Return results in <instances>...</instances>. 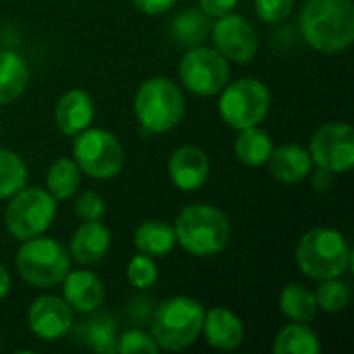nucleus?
Segmentation results:
<instances>
[{
  "label": "nucleus",
  "instance_id": "2",
  "mask_svg": "<svg viewBox=\"0 0 354 354\" xmlns=\"http://www.w3.org/2000/svg\"><path fill=\"white\" fill-rule=\"evenodd\" d=\"M176 243L195 257H212L230 241L228 216L207 203L187 205L174 222Z\"/></svg>",
  "mask_w": 354,
  "mask_h": 354
},
{
  "label": "nucleus",
  "instance_id": "30",
  "mask_svg": "<svg viewBox=\"0 0 354 354\" xmlns=\"http://www.w3.org/2000/svg\"><path fill=\"white\" fill-rule=\"evenodd\" d=\"M127 278L139 290H145V288L153 286L156 280H158V266H156L153 257L143 255V253L135 255L127 266Z\"/></svg>",
  "mask_w": 354,
  "mask_h": 354
},
{
  "label": "nucleus",
  "instance_id": "28",
  "mask_svg": "<svg viewBox=\"0 0 354 354\" xmlns=\"http://www.w3.org/2000/svg\"><path fill=\"white\" fill-rule=\"evenodd\" d=\"M27 183V166L12 149H0V199L12 197Z\"/></svg>",
  "mask_w": 354,
  "mask_h": 354
},
{
  "label": "nucleus",
  "instance_id": "23",
  "mask_svg": "<svg viewBox=\"0 0 354 354\" xmlns=\"http://www.w3.org/2000/svg\"><path fill=\"white\" fill-rule=\"evenodd\" d=\"M274 149L272 137L257 127H247L239 131L234 141V153L245 166H263Z\"/></svg>",
  "mask_w": 354,
  "mask_h": 354
},
{
  "label": "nucleus",
  "instance_id": "25",
  "mask_svg": "<svg viewBox=\"0 0 354 354\" xmlns=\"http://www.w3.org/2000/svg\"><path fill=\"white\" fill-rule=\"evenodd\" d=\"M319 348L322 344L317 334L301 322L284 326L274 342L276 354H317Z\"/></svg>",
  "mask_w": 354,
  "mask_h": 354
},
{
  "label": "nucleus",
  "instance_id": "6",
  "mask_svg": "<svg viewBox=\"0 0 354 354\" xmlns=\"http://www.w3.org/2000/svg\"><path fill=\"white\" fill-rule=\"evenodd\" d=\"M21 243L23 245L17 251L15 266L27 284L37 288H52L64 280L71 270V253L58 241L39 234Z\"/></svg>",
  "mask_w": 354,
  "mask_h": 354
},
{
  "label": "nucleus",
  "instance_id": "34",
  "mask_svg": "<svg viewBox=\"0 0 354 354\" xmlns=\"http://www.w3.org/2000/svg\"><path fill=\"white\" fill-rule=\"evenodd\" d=\"M199 6L209 19H220L234 10L236 0H199Z\"/></svg>",
  "mask_w": 354,
  "mask_h": 354
},
{
  "label": "nucleus",
  "instance_id": "11",
  "mask_svg": "<svg viewBox=\"0 0 354 354\" xmlns=\"http://www.w3.org/2000/svg\"><path fill=\"white\" fill-rule=\"evenodd\" d=\"M315 166L332 174L348 172L354 166V131L346 122H328L315 131L309 143Z\"/></svg>",
  "mask_w": 354,
  "mask_h": 354
},
{
  "label": "nucleus",
  "instance_id": "15",
  "mask_svg": "<svg viewBox=\"0 0 354 354\" xmlns=\"http://www.w3.org/2000/svg\"><path fill=\"white\" fill-rule=\"evenodd\" d=\"M62 292H64V301L68 303V307L73 311L79 313H93L100 309V305L106 299V288L104 282L87 270H77L64 276L62 280Z\"/></svg>",
  "mask_w": 354,
  "mask_h": 354
},
{
  "label": "nucleus",
  "instance_id": "19",
  "mask_svg": "<svg viewBox=\"0 0 354 354\" xmlns=\"http://www.w3.org/2000/svg\"><path fill=\"white\" fill-rule=\"evenodd\" d=\"M207 342L218 351H234L243 344L245 326L243 322L228 309H212L205 313L203 330Z\"/></svg>",
  "mask_w": 354,
  "mask_h": 354
},
{
  "label": "nucleus",
  "instance_id": "22",
  "mask_svg": "<svg viewBox=\"0 0 354 354\" xmlns=\"http://www.w3.org/2000/svg\"><path fill=\"white\" fill-rule=\"evenodd\" d=\"M212 31V21L203 10H185L170 25L172 39L183 48H197Z\"/></svg>",
  "mask_w": 354,
  "mask_h": 354
},
{
  "label": "nucleus",
  "instance_id": "12",
  "mask_svg": "<svg viewBox=\"0 0 354 354\" xmlns=\"http://www.w3.org/2000/svg\"><path fill=\"white\" fill-rule=\"evenodd\" d=\"M212 39L214 48L226 58L236 64L251 62L259 48V37L255 27L241 15H224L212 25Z\"/></svg>",
  "mask_w": 354,
  "mask_h": 354
},
{
  "label": "nucleus",
  "instance_id": "35",
  "mask_svg": "<svg viewBox=\"0 0 354 354\" xmlns=\"http://www.w3.org/2000/svg\"><path fill=\"white\" fill-rule=\"evenodd\" d=\"M176 0H133V4L145 15H162L174 6Z\"/></svg>",
  "mask_w": 354,
  "mask_h": 354
},
{
  "label": "nucleus",
  "instance_id": "27",
  "mask_svg": "<svg viewBox=\"0 0 354 354\" xmlns=\"http://www.w3.org/2000/svg\"><path fill=\"white\" fill-rule=\"evenodd\" d=\"M83 338L95 353L114 354L116 353V344H118L114 317L106 315V313L95 315L93 319H89L83 326Z\"/></svg>",
  "mask_w": 354,
  "mask_h": 354
},
{
  "label": "nucleus",
  "instance_id": "38",
  "mask_svg": "<svg viewBox=\"0 0 354 354\" xmlns=\"http://www.w3.org/2000/svg\"><path fill=\"white\" fill-rule=\"evenodd\" d=\"M0 135H2V129H0Z\"/></svg>",
  "mask_w": 354,
  "mask_h": 354
},
{
  "label": "nucleus",
  "instance_id": "10",
  "mask_svg": "<svg viewBox=\"0 0 354 354\" xmlns=\"http://www.w3.org/2000/svg\"><path fill=\"white\" fill-rule=\"evenodd\" d=\"M178 75L185 89L195 95L209 97L226 87L230 79V66L228 60L216 48L197 46L189 48V52L180 60Z\"/></svg>",
  "mask_w": 354,
  "mask_h": 354
},
{
  "label": "nucleus",
  "instance_id": "14",
  "mask_svg": "<svg viewBox=\"0 0 354 354\" xmlns=\"http://www.w3.org/2000/svg\"><path fill=\"white\" fill-rule=\"evenodd\" d=\"M168 174L180 191H197L209 178V160L203 149L195 145H183L170 156Z\"/></svg>",
  "mask_w": 354,
  "mask_h": 354
},
{
  "label": "nucleus",
  "instance_id": "3",
  "mask_svg": "<svg viewBox=\"0 0 354 354\" xmlns=\"http://www.w3.org/2000/svg\"><path fill=\"white\" fill-rule=\"evenodd\" d=\"M351 245L334 228H313L297 245V266L313 280L340 278L351 270Z\"/></svg>",
  "mask_w": 354,
  "mask_h": 354
},
{
  "label": "nucleus",
  "instance_id": "31",
  "mask_svg": "<svg viewBox=\"0 0 354 354\" xmlns=\"http://www.w3.org/2000/svg\"><path fill=\"white\" fill-rule=\"evenodd\" d=\"M160 346L153 340L151 334L143 332V330H129L122 336H118V344H116V353L122 354H158Z\"/></svg>",
  "mask_w": 354,
  "mask_h": 354
},
{
  "label": "nucleus",
  "instance_id": "13",
  "mask_svg": "<svg viewBox=\"0 0 354 354\" xmlns=\"http://www.w3.org/2000/svg\"><path fill=\"white\" fill-rule=\"evenodd\" d=\"M73 309L68 307V303L54 295H44L35 299L27 311L29 330L46 342L64 338L73 330Z\"/></svg>",
  "mask_w": 354,
  "mask_h": 354
},
{
  "label": "nucleus",
  "instance_id": "5",
  "mask_svg": "<svg viewBox=\"0 0 354 354\" xmlns=\"http://www.w3.org/2000/svg\"><path fill=\"white\" fill-rule=\"evenodd\" d=\"M135 114L149 133H168L185 116V95L180 87L164 77L147 79L135 95Z\"/></svg>",
  "mask_w": 354,
  "mask_h": 354
},
{
  "label": "nucleus",
  "instance_id": "39",
  "mask_svg": "<svg viewBox=\"0 0 354 354\" xmlns=\"http://www.w3.org/2000/svg\"><path fill=\"white\" fill-rule=\"evenodd\" d=\"M0 346H2V340H0Z\"/></svg>",
  "mask_w": 354,
  "mask_h": 354
},
{
  "label": "nucleus",
  "instance_id": "20",
  "mask_svg": "<svg viewBox=\"0 0 354 354\" xmlns=\"http://www.w3.org/2000/svg\"><path fill=\"white\" fill-rule=\"evenodd\" d=\"M133 243L139 249V253H143V255L164 257L176 245L174 226H170L168 222H162V220H147L135 230Z\"/></svg>",
  "mask_w": 354,
  "mask_h": 354
},
{
  "label": "nucleus",
  "instance_id": "8",
  "mask_svg": "<svg viewBox=\"0 0 354 354\" xmlns=\"http://www.w3.org/2000/svg\"><path fill=\"white\" fill-rule=\"evenodd\" d=\"M220 93V116L228 127L236 131L257 127L270 112V89L259 79L245 77L234 81L232 85L226 83V87Z\"/></svg>",
  "mask_w": 354,
  "mask_h": 354
},
{
  "label": "nucleus",
  "instance_id": "33",
  "mask_svg": "<svg viewBox=\"0 0 354 354\" xmlns=\"http://www.w3.org/2000/svg\"><path fill=\"white\" fill-rule=\"evenodd\" d=\"M295 0H255L257 17L266 23H280L292 12Z\"/></svg>",
  "mask_w": 354,
  "mask_h": 354
},
{
  "label": "nucleus",
  "instance_id": "1",
  "mask_svg": "<svg viewBox=\"0 0 354 354\" xmlns=\"http://www.w3.org/2000/svg\"><path fill=\"white\" fill-rule=\"evenodd\" d=\"M301 31L317 52L348 50L354 41L353 0H309L301 12Z\"/></svg>",
  "mask_w": 354,
  "mask_h": 354
},
{
  "label": "nucleus",
  "instance_id": "17",
  "mask_svg": "<svg viewBox=\"0 0 354 354\" xmlns=\"http://www.w3.org/2000/svg\"><path fill=\"white\" fill-rule=\"evenodd\" d=\"M266 164H268L270 174L276 180L286 183V185L305 180L313 170V160H311L309 151L297 143L274 147Z\"/></svg>",
  "mask_w": 354,
  "mask_h": 354
},
{
  "label": "nucleus",
  "instance_id": "29",
  "mask_svg": "<svg viewBox=\"0 0 354 354\" xmlns=\"http://www.w3.org/2000/svg\"><path fill=\"white\" fill-rule=\"evenodd\" d=\"M313 295H315L317 309H322L326 313H340V311H344V307L348 305V299H351L348 284L342 282L340 278L322 280V284L317 286V290Z\"/></svg>",
  "mask_w": 354,
  "mask_h": 354
},
{
  "label": "nucleus",
  "instance_id": "9",
  "mask_svg": "<svg viewBox=\"0 0 354 354\" xmlns=\"http://www.w3.org/2000/svg\"><path fill=\"white\" fill-rule=\"evenodd\" d=\"M56 216V199L37 187L21 189L10 197L4 212V222L8 232L17 241H27L44 234Z\"/></svg>",
  "mask_w": 354,
  "mask_h": 354
},
{
  "label": "nucleus",
  "instance_id": "36",
  "mask_svg": "<svg viewBox=\"0 0 354 354\" xmlns=\"http://www.w3.org/2000/svg\"><path fill=\"white\" fill-rule=\"evenodd\" d=\"M313 172V170H311ZM332 172L330 170H324V168H319L317 166V170L311 174V185H313V189L315 191H319V193H324V191H328L330 187H332Z\"/></svg>",
  "mask_w": 354,
  "mask_h": 354
},
{
  "label": "nucleus",
  "instance_id": "32",
  "mask_svg": "<svg viewBox=\"0 0 354 354\" xmlns=\"http://www.w3.org/2000/svg\"><path fill=\"white\" fill-rule=\"evenodd\" d=\"M75 212L79 216V220L83 222H93V220H102L104 212H106V203L102 199L100 193L95 191H85L79 195V199L75 201Z\"/></svg>",
  "mask_w": 354,
  "mask_h": 354
},
{
  "label": "nucleus",
  "instance_id": "21",
  "mask_svg": "<svg viewBox=\"0 0 354 354\" xmlns=\"http://www.w3.org/2000/svg\"><path fill=\"white\" fill-rule=\"evenodd\" d=\"M29 71L25 60L12 50H0V106L15 102L27 87Z\"/></svg>",
  "mask_w": 354,
  "mask_h": 354
},
{
  "label": "nucleus",
  "instance_id": "4",
  "mask_svg": "<svg viewBox=\"0 0 354 354\" xmlns=\"http://www.w3.org/2000/svg\"><path fill=\"white\" fill-rule=\"evenodd\" d=\"M205 309L199 301L189 297H174L164 301L151 319V336L160 348L168 353L185 351L201 336Z\"/></svg>",
  "mask_w": 354,
  "mask_h": 354
},
{
  "label": "nucleus",
  "instance_id": "24",
  "mask_svg": "<svg viewBox=\"0 0 354 354\" xmlns=\"http://www.w3.org/2000/svg\"><path fill=\"white\" fill-rule=\"evenodd\" d=\"M46 187H48L46 191L56 201L71 199L79 191V187H81V170L75 164V160H71V158H58L48 168Z\"/></svg>",
  "mask_w": 354,
  "mask_h": 354
},
{
  "label": "nucleus",
  "instance_id": "7",
  "mask_svg": "<svg viewBox=\"0 0 354 354\" xmlns=\"http://www.w3.org/2000/svg\"><path fill=\"white\" fill-rule=\"evenodd\" d=\"M73 160L81 174H87L95 180H108L122 170L124 149L110 131L87 127L75 135Z\"/></svg>",
  "mask_w": 354,
  "mask_h": 354
},
{
  "label": "nucleus",
  "instance_id": "37",
  "mask_svg": "<svg viewBox=\"0 0 354 354\" xmlns=\"http://www.w3.org/2000/svg\"><path fill=\"white\" fill-rule=\"evenodd\" d=\"M10 290V274L4 266H0V299H4Z\"/></svg>",
  "mask_w": 354,
  "mask_h": 354
},
{
  "label": "nucleus",
  "instance_id": "16",
  "mask_svg": "<svg viewBox=\"0 0 354 354\" xmlns=\"http://www.w3.org/2000/svg\"><path fill=\"white\" fill-rule=\"evenodd\" d=\"M95 114L93 100L87 91L83 89H68L56 104L54 118L58 129L66 137H75L81 131H85Z\"/></svg>",
  "mask_w": 354,
  "mask_h": 354
},
{
  "label": "nucleus",
  "instance_id": "26",
  "mask_svg": "<svg viewBox=\"0 0 354 354\" xmlns=\"http://www.w3.org/2000/svg\"><path fill=\"white\" fill-rule=\"evenodd\" d=\"M280 311L292 322L307 324L317 313L315 295L305 284H299V282L288 284L280 295Z\"/></svg>",
  "mask_w": 354,
  "mask_h": 354
},
{
  "label": "nucleus",
  "instance_id": "18",
  "mask_svg": "<svg viewBox=\"0 0 354 354\" xmlns=\"http://www.w3.org/2000/svg\"><path fill=\"white\" fill-rule=\"evenodd\" d=\"M110 243H112V234L100 220L83 222L71 239L68 253L77 263L93 266L106 257Z\"/></svg>",
  "mask_w": 354,
  "mask_h": 354
}]
</instances>
